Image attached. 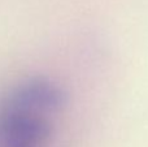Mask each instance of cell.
<instances>
[{"instance_id":"obj_1","label":"cell","mask_w":148,"mask_h":147,"mask_svg":"<svg viewBox=\"0 0 148 147\" xmlns=\"http://www.w3.org/2000/svg\"><path fill=\"white\" fill-rule=\"evenodd\" d=\"M47 115L7 96L0 106V147H46L53 134Z\"/></svg>"},{"instance_id":"obj_2","label":"cell","mask_w":148,"mask_h":147,"mask_svg":"<svg viewBox=\"0 0 148 147\" xmlns=\"http://www.w3.org/2000/svg\"><path fill=\"white\" fill-rule=\"evenodd\" d=\"M8 96L46 113L59 111L66 103L65 91L57 83L47 78H30L21 82Z\"/></svg>"}]
</instances>
